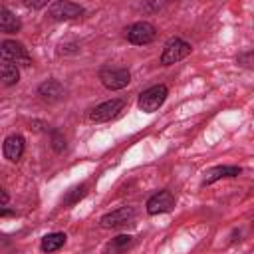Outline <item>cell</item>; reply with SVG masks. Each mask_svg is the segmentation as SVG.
<instances>
[{"label":"cell","instance_id":"cell-1","mask_svg":"<svg viewBox=\"0 0 254 254\" xmlns=\"http://www.w3.org/2000/svg\"><path fill=\"white\" fill-rule=\"evenodd\" d=\"M167 95H169L167 85H165V83H157V85H151V87H147L145 91L139 93L137 105H139V109L145 111V113H155V111L165 103Z\"/></svg>","mask_w":254,"mask_h":254},{"label":"cell","instance_id":"cell-2","mask_svg":"<svg viewBox=\"0 0 254 254\" xmlns=\"http://www.w3.org/2000/svg\"><path fill=\"white\" fill-rule=\"evenodd\" d=\"M0 58H2V62H10V64L22 65V67L32 65V58H30L26 46L16 40H4L0 44Z\"/></svg>","mask_w":254,"mask_h":254},{"label":"cell","instance_id":"cell-3","mask_svg":"<svg viewBox=\"0 0 254 254\" xmlns=\"http://www.w3.org/2000/svg\"><path fill=\"white\" fill-rule=\"evenodd\" d=\"M125 38L129 44L133 46H147L157 38V28L145 20L141 22H133L125 28Z\"/></svg>","mask_w":254,"mask_h":254},{"label":"cell","instance_id":"cell-4","mask_svg":"<svg viewBox=\"0 0 254 254\" xmlns=\"http://www.w3.org/2000/svg\"><path fill=\"white\" fill-rule=\"evenodd\" d=\"M190 52H192V46L187 40H183V38H171L165 44L163 52H161V64L163 65H173L177 62L185 60L187 56H190Z\"/></svg>","mask_w":254,"mask_h":254},{"label":"cell","instance_id":"cell-5","mask_svg":"<svg viewBox=\"0 0 254 254\" xmlns=\"http://www.w3.org/2000/svg\"><path fill=\"white\" fill-rule=\"evenodd\" d=\"M83 6L69 2V0H56L48 8V16L56 22H67V20H77L83 16Z\"/></svg>","mask_w":254,"mask_h":254},{"label":"cell","instance_id":"cell-6","mask_svg":"<svg viewBox=\"0 0 254 254\" xmlns=\"http://www.w3.org/2000/svg\"><path fill=\"white\" fill-rule=\"evenodd\" d=\"M99 81L111 89V91H117V89H123L129 85L131 81V71L127 67H103L99 71Z\"/></svg>","mask_w":254,"mask_h":254},{"label":"cell","instance_id":"cell-7","mask_svg":"<svg viewBox=\"0 0 254 254\" xmlns=\"http://www.w3.org/2000/svg\"><path fill=\"white\" fill-rule=\"evenodd\" d=\"M135 208L133 206H121L117 210H111L107 214H103L99 218V226L101 228H121V226H127L133 222L135 218Z\"/></svg>","mask_w":254,"mask_h":254},{"label":"cell","instance_id":"cell-8","mask_svg":"<svg viewBox=\"0 0 254 254\" xmlns=\"http://www.w3.org/2000/svg\"><path fill=\"white\" fill-rule=\"evenodd\" d=\"M125 107V101L123 99H109V101H103L99 105H95L91 111H89V119L93 123H105V121H111L113 117L119 115V111Z\"/></svg>","mask_w":254,"mask_h":254},{"label":"cell","instance_id":"cell-9","mask_svg":"<svg viewBox=\"0 0 254 254\" xmlns=\"http://www.w3.org/2000/svg\"><path fill=\"white\" fill-rule=\"evenodd\" d=\"M175 202H177V200H175V194H173L171 190H159V192H155V194L147 200V212H149L151 216L169 212V210L175 208Z\"/></svg>","mask_w":254,"mask_h":254},{"label":"cell","instance_id":"cell-10","mask_svg":"<svg viewBox=\"0 0 254 254\" xmlns=\"http://www.w3.org/2000/svg\"><path fill=\"white\" fill-rule=\"evenodd\" d=\"M24 147H26L24 137L18 135V133H14V135H8V137L4 139L2 153H4V157H6L8 161L18 163V161L22 159V155H24Z\"/></svg>","mask_w":254,"mask_h":254},{"label":"cell","instance_id":"cell-11","mask_svg":"<svg viewBox=\"0 0 254 254\" xmlns=\"http://www.w3.org/2000/svg\"><path fill=\"white\" fill-rule=\"evenodd\" d=\"M64 93H65V89L62 85V81H58V79H46L38 85V95L48 103L60 101L64 97Z\"/></svg>","mask_w":254,"mask_h":254},{"label":"cell","instance_id":"cell-12","mask_svg":"<svg viewBox=\"0 0 254 254\" xmlns=\"http://www.w3.org/2000/svg\"><path fill=\"white\" fill-rule=\"evenodd\" d=\"M242 173L240 167H234V165H218V167H212L210 171L204 173V179H202V187H208L220 179H228V177H238Z\"/></svg>","mask_w":254,"mask_h":254},{"label":"cell","instance_id":"cell-13","mask_svg":"<svg viewBox=\"0 0 254 254\" xmlns=\"http://www.w3.org/2000/svg\"><path fill=\"white\" fill-rule=\"evenodd\" d=\"M20 28H22V22L18 20V16H14L6 6H2L0 8V30L4 34H16L20 32Z\"/></svg>","mask_w":254,"mask_h":254},{"label":"cell","instance_id":"cell-14","mask_svg":"<svg viewBox=\"0 0 254 254\" xmlns=\"http://www.w3.org/2000/svg\"><path fill=\"white\" fill-rule=\"evenodd\" d=\"M65 234L64 232H52V234H46L40 242V250L42 252H56L60 250L64 244H65Z\"/></svg>","mask_w":254,"mask_h":254},{"label":"cell","instance_id":"cell-15","mask_svg":"<svg viewBox=\"0 0 254 254\" xmlns=\"http://www.w3.org/2000/svg\"><path fill=\"white\" fill-rule=\"evenodd\" d=\"M0 77H2V83L4 85H14L20 81V69L16 64H10V62H2L0 65Z\"/></svg>","mask_w":254,"mask_h":254},{"label":"cell","instance_id":"cell-16","mask_svg":"<svg viewBox=\"0 0 254 254\" xmlns=\"http://www.w3.org/2000/svg\"><path fill=\"white\" fill-rule=\"evenodd\" d=\"M85 192H87V185H77V187L69 189L65 192V196H64V206H71V204L79 202L85 196Z\"/></svg>","mask_w":254,"mask_h":254},{"label":"cell","instance_id":"cell-17","mask_svg":"<svg viewBox=\"0 0 254 254\" xmlns=\"http://www.w3.org/2000/svg\"><path fill=\"white\" fill-rule=\"evenodd\" d=\"M131 244H133V236H129V234H119V236H115V238L107 244V250H111V252H121V250H127Z\"/></svg>","mask_w":254,"mask_h":254},{"label":"cell","instance_id":"cell-18","mask_svg":"<svg viewBox=\"0 0 254 254\" xmlns=\"http://www.w3.org/2000/svg\"><path fill=\"white\" fill-rule=\"evenodd\" d=\"M236 64L242 65V67H250V69H252V67H254V50H248V52L238 54Z\"/></svg>","mask_w":254,"mask_h":254},{"label":"cell","instance_id":"cell-19","mask_svg":"<svg viewBox=\"0 0 254 254\" xmlns=\"http://www.w3.org/2000/svg\"><path fill=\"white\" fill-rule=\"evenodd\" d=\"M52 149L56 153H64V149H65V137L60 131H54L52 133Z\"/></svg>","mask_w":254,"mask_h":254},{"label":"cell","instance_id":"cell-20","mask_svg":"<svg viewBox=\"0 0 254 254\" xmlns=\"http://www.w3.org/2000/svg\"><path fill=\"white\" fill-rule=\"evenodd\" d=\"M22 2H24V6H26V8H32V10H40V8L48 6V2H50V0H22Z\"/></svg>","mask_w":254,"mask_h":254},{"label":"cell","instance_id":"cell-21","mask_svg":"<svg viewBox=\"0 0 254 254\" xmlns=\"http://www.w3.org/2000/svg\"><path fill=\"white\" fill-rule=\"evenodd\" d=\"M6 204H8V192L2 190V206H6Z\"/></svg>","mask_w":254,"mask_h":254},{"label":"cell","instance_id":"cell-22","mask_svg":"<svg viewBox=\"0 0 254 254\" xmlns=\"http://www.w3.org/2000/svg\"><path fill=\"white\" fill-rule=\"evenodd\" d=\"M252 226H254V218H252Z\"/></svg>","mask_w":254,"mask_h":254}]
</instances>
